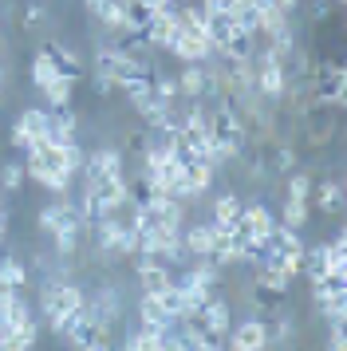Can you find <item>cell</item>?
<instances>
[{"instance_id":"1","label":"cell","mask_w":347,"mask_h":351,"mask_svg":"<svg viewBox=\"0 0 347 351\" xmlns=\"http://www.w3.org/2000/svg\"><path fill=\"white\" fill-rule=\"evenodd\" d=\"M83 304H87V292L79 285H71V280H51L40 292V316L47 319V328L56 335H63L67 324H71V316H75Z\"/></svg>"},{"instance_id":"2","label":"cell","mask_w":347,"mask_h":351,"mask_svg":"<svg viewBox=\"0 0 347 351\" xmlns=\"http://www.w3.org/2000/svg\"><path fill=\"white\" fill-rule=\"evenodd\" d=\"M24 174H28L36 186L51 190L56 197H63V193L71 190V178H75V174H67L63 166H56L44 150H24Z\"/></svg>"},{"instance_id":"3","label":"cell","mask_w":347,"mask_h":351,"mask_svg":"<svg viewBox=\"0 0 347 351\" xmlns=\"http://www.w3.org/2000/svg\"><path fill=\"white\" fill-rule=\"evenodd\" d=\"M83 182H99V178H115V174H126L123 166V150H115V146H95L87 150V158H83Z\"/></svg>"},{"instance_id":"4","label":"cell","mask_w":347,"mask_h":351,"mask_svg":"<svg viewBox=\"0 0 347 351\" xmlns=\"http://www.w3.org/2000/svg\"><path fill=\"white\" fill-rule=\"evenodd\" d=\"M225 343H229L233 351H261V348H268V319L249 316V319H241V324H233V328L225 332Z\"/></svg>"},{"instance_id":"5","label":"cell","mask_w":347,"mask_h":351,"mask_svg":"<svg viewBox=\"0 0 347 351\" xmlns=\"http://www.w3.org/2000/svg\"><path fill=\"white\" fill-rule=\"evenodd\" d=\"M170 51L182 60V64H205V60H217V56H213V44H209V36H205V28L178 32V40H174Z\"/></svg>"},{"instance_id":"6","label":"cell","mask_w":347,"mask_h":351,"mask_svg":"<svg viewBox=\"0 0 347 351\" xmlns=\"http://www.w3.org/2000/svg\"><path fill=\"white\" fill-rule=\"evenodd\" d=\"M142 32H146V40H150V48L170 51L174 40H178V32H182V28H178V16H174V4H170V8H158L154 20H150Z\"/></svg>"},{"instance_id":"7","label":"cell","mask_w":347,"mask_h":351,"mask_svg":"<svg viewBox=\"0 0 347 351\" xmlns=\"http://www.w3.org/2000/svg\"><path fill=\"white\" fill-rule=\"evenodd\" d=\"M47 114L51 111H36V107H28V111L20 114L12 123V146H20V150H28L36 138H44V127H47Z\"/></svg>"},{"instance_id":"8","label":"cell","mask_w":347,"mask_h":351,"mask_svg":"<svg viewBox=\"0 0 347 351\" xmlns=\"http://www.w3.org/2000/svg\"><path fill=\"white\" fill-rule=\"evenodd\" d=\"M134 276H139L142 292H158V288L174 285V265L158 261V256H139V269H134Z\"/></svg>"},{"instance_id":"9","label":"cell","mask_w":347,"mask_h":351,"mask_svg":"<svg viewBox=\"0 0 347 351\" xmlns=\"http://www.w3.org/2000/svg\"><path fill=\"white\" fill-rule=\"evenodd\" d=\"M202 324L209 328V335H217L221 343H225V332L233 328V308H229V300H221V296H209V300L202 304Z\"/></svg>"},{"instance_id":"10","label":"cell","mask_w":347,"mask_h":351,"mask_svg":"<svg viewBox=\"0 0 347 351\" xmlns=\"http://www.w3.org/2000/svg\"><path fill=\"white\" fill-rule=\"evenodd\" d=\"M75 134H79V114L71 111V107H63V111H51V114H47V127H44V138H47V143L63 146V143H71Z\"/></svg>"},{"instance_id":"11","label":"cell","mask_w":347,"mask_h":351,"mask_svg":"<svg viewBox=\"0 0 347 351\" xmlns=\"http://www.w3.org/2000/svg\"><path fill=\"white\" fill-rule=\"evenodd\" d=\"M320 213H344V182L331 178V182H320L312 186V197H308Z\"/></svg>"},{"instance_id":"12","label":"cell","mask_w":347,"mask_h":351,"mask_svg":"<svg viewBox=\"0 0 347 351\" xmlns=\"http://www.w3.org/2000/svg\"><path fill=\"white\" fill-rule=\"evenodd\" d=\"M47 56L56 60L60 75H67V80H83V60H79L75 48H67V44H60V40H51V44H47Z\"/></svg>"},{"instance_id":"13","label":"cell","mask_w":347,"mask_h":351,"mask_svg":"<svg viewBox=\"0 0 347 351\" xmlns=\"http://www.w3.org/2000/svg\"><path fill=\"white\" fill-rule=\"evenodd\" d=\"M252 51H256V36L245 28H233L221 44V60H252Z\"/></svg>"},{"instance_id":"14","label":"cell","mask_w":347,"mask_h":351,"mask_svg":"<svg viewBox=\"0 0 347 351\" xmlns=\"http://www.w3.org/2000/svg\"><path fill=\"white\" fill-rule=\"evenodd\" d=\"M87 308H91L99 319H110V324H115V319L123 316V296H119L115 288H99L95 296H87Z\"/></svg>"},{"instance_id":"15","label":"cell","mask_w":347,"mask_h":351,"mask_svg":"<svg viewBox=\"0 0 347 351\" xmlns=\"http://www.w3.org/2000/svg\"><path fill=\"white\" fill-rule=\"evenodd\" d=\"M178 95L182 99H205V64H182Z\"/></svg>"},{"instance_id":"16","label":"cell","mask_w":347,"mask_h":351,"mask_svg":"<svg viewBox=\"0 0 347 351\" xmlns=\"http://www.w3.org/2000/svg\"><path fill=\"white\" fill-rule=\"evenodd\" d=\"M99 28H107V32H115V36H123V32H130V20H126V0H107L103 8H99Z\"/></svg>"},{"instance_id":"17","label":"cell","mask_w":347,"mask_h":351,"mask_svg":"<svg viewBox=\"0 0 347 351\" xmlns=\"http://www.w3.org/2000/svg\"><path fill=\"white\" fill-rule=\"evenodd\" d=\"M139 324H146V328H170L174 319L162 312V304H158V296L154 292H142V300H139Z\"/></svg>"},{"instance_id":"18","label":"cell","mask_w":347,"mask_h":351,"mask_svg":"<svg viewBox=\"0 0 347 351\" xmlns=\"http://www.w3.org/2000/svg\"><path fill=\"white\" fill-rule=\"evenodd\" d=\"M40 91L47 95V107H51V111H63V107H71V91H75V80H67V75H56V80L44 83Z\"/></svg>"},{"instance_id":"19","label":"cell","mask_w":347,"mask_h":351,"mask_svg":"<svg viewBox=\"0 0 347 351\" xmlns=\"http://www.w3.org/2000/svg\"><path fill=\"white\" fill-rule=\"evenodd\" d=\"M213 174H217V170H213L209 162H202V158L186 162V182H189V193H193V197H202V193L209 190V186H213Z\"/></svg>"},{"instance_id":"20","label":"cell","mask_w":347,"mask_h":351,"mask_svg":"<svg viewBox=\"0 0 347 351\" xmlns=\"http://www.w3.org/2000/svg\"><path fill=\"white\" fill-rule=\"evenodd\" d=\"M154 296H158V304H162V312H166L170 319L189 316V304H186V296H182V288H178V280H174V285H166V288H158Z\"/></svg>"},{"instance_id":"21","label":"cell","mask_w":347,"mask_h":351,"mask_svg":"<svg viewBox=\"0 0 347 351\" xmlns=\"http://www.w3.org/2000/svg\"><path fill=\"white\" fill-rule=\"evenodd\" d=\"M126 348L130 351H162V328L139 324L134 332H126Z\"/></svg>"},{"instance_id":"22","label":"cell","mask_w":347,"mask_h":351,"mask_svg":"<svg viewBox=\"0 0 347 351\" xmlns=\"http://www.w3.org/2000/svg\"><path fill=\"white\" fill-rule=\"evenodd\" d=\"M241 206H245V202H241L237 193H217V197H213V217H209V221L233 225L237 217H241Z\"/></svg>"},{"instance_id":"23","label":"cell","mask_w":347,"mask_h":351,"mask_svg":"<svg viewBox=\"0 0 347 351\" xmlns=\"http://www.w3.org/2000/svg\"><path fill=\"white\" fill-rule=\"evenodd\" d=\"M312 217V202H300V197H284V209H280V225L288 229H304Z\"/></svg>"},{"instance_id":"24","label":"cell","mask_w":347,"mask_h":351,"mask_svg":"<svg viewBox=\"0 0 347 351\" xmlns=\"http://www.w3.org/2000/svg\"><path fill=\"white\" fill-rule=\"evenodd\" d=\"M28 75H32V83H36V87H44V83H51L56 75H60V67H56V60L47 56V48L32 56V64H28Z\"/></svg>"},{"instance_id":"25","label":"cell","mask_w":347,"mask_h":351,"mask_svg":"<svg viewBox=\"0 0 347 351\" xmlns=\"http://www.w3.org/2000/svg\"><path fill=\"white\" fill-rule=\"evenodd\" d=\"M320 304V316L328 319V324H347V288L344 292H328Z\"/></svg>"},{"instance_id":"26","label":"cell","mask_w":347,"mask_h":351,"mask_svg":"<svg viewBox=\"0 0 347 351\" xmlns=\"http://www.w3.org/2000/svg\"><path fill=\"white\" fill-rule=\"evenodd\" d=\"M36 339H40V319H36V324H28V328H16V332H8L4 339H0V348H4V351H28V348H36Z\"/></svg>"},{"instance_id":"27","label":"cell","mask_w":347,"mask_h":351,"mask_svg":"<svg viewBox=\"0 0 347 351\" xmlns=\"http://www.w3.org/2000/svg\"><path fill=\"white\" fill-rule=\"evenodd\" d=\"M292 335H296V324H292V316L276 312V319L268 324V348H284V343H288Z\"/></svg>"},{"instance_id":"28","label":"cell","mask_w":347,"mask_h":351,"mask_svg":"<svg viewBox=\"0 0 347 351\" xmlns=\"http://www.w3.org/2000/svg\"><path fill=\"white\" fill-rule=\"evenodd\" d=\"M300 166V150L292 143H276V150H272V170L276 174H292Z\"/></svg>"},{"instance_id":"29","label":"cell","mask_w":347,"mask_h":351,"mask_svg":"<svg viewBox=\"0 0 347 351\" xmlns=\"http://www.w3.org/2000/svg\"><path fill=\"white\" fill-rule=\"evenodd\" d=\"M178 288H182V296H186V304H189V312H202V304L213 296V288H205V285H198V280H178Z\"/></svg>"},{"instance_id":"30","label":"cell","mask_w":347,"mask_h":351,"mask_svg":"<svg viewBox=\"0 0 347 351\" xmlns=\"http://www.w3.org/2000/svg\"><path fill=\"white\" fill-rule=\"evenodd\" d=\"M67 202H71V197L63 193L60 202H51V206H44V209H40V213H36V229H44V233H51V229L60 225V217H63V209H67Z\"/></svg>"},{"instance_id":"31","label":"cell","mask_w":347,"mask_h":351,"mask_svg":"<svg viewBox=\"0 0 347 351\" xmlns=\"http://www.w3.org/2000/svg\"><path fill=\"white\" fill-rule=\"evenodd\" d=\"M312 174H304V170H292L288 174V190H284V197H300V202H308L312 197Z\"/></svg>"},{"instance_id":"32","label":"cell","mask_w":347,"mask_h":351,"mask_svg":"<svg viewBox=\"0 0 347 351\" xmlns=\"http://www.w3.org/2000/svg\"><path fill=\"white\" fill-rule=\"evenodd\" d=\"M0 276L16 288L28 285V269H24V261H16V256H0Z\"/></svg>"},{"instance_id":"33","label":"cell","mask_w":347,"mask_h":351,"mask_svg":"<svg viewBox=\"0 0 347 351\" xmlns=\"http://www.w3.org/2000/svg\"><path fill=\"white\" fill-rule=\"evenodd\" d=\"M24 162H4L0 166V190H8V193H16L20 186H24Z\"/></svg>"},{"instance_id":"34","label":"cell","mask_w":347,"mask_h":351,"mask_svg":"<svg viewBox=\"0 0 347 351\" xmlns=\"http://www.w3.org/2000/svg\"><path fill=\"white\" fill-rule=\"evenodd\" d=\"M154 99L162 107H178V80H166V75H154Z\"/></svg>"},{"instance_id":"35","label":"cell","mask_w":347,"mask_h":351,"mask_svg":"<svg viewBox=\"0 0 347 351\" xmlns=\"http://www.w3.org/2000/svg\"><path fill=\"white\" fill-rule=\"evenodd\" d=\"M331 332H328V348L331 351H344L347 348V332H344V324H328Z\"/></svg>"},{"instance_id":"36","label":"cell","mask_w":347,"mask_h":351,"mask_svg":"<svg viewBox=\"0 0 347 351\" xmlns=\"http://www.w3.org/2000/svg\"><path fill=\"white\" fill-rule=\"evenodd\" d=\"M24 24H28V28H36V24H47V8H40V4H28Z\"/></svg>"},{"instance_id":"37","label":"cell","mask_w":347,"mask_h":351,"mask_svg":"<svg viewBox=\"0 0 347 351\" xmlns=\"http://www.w3.org/2000/svg\"><path fill=\"white\" fill-rule=\"evenodd\" d=\"M331 12V0H308V16L312 20H324Z\"/></svg>"},{"instance_id":"38","label":"cell","mask_w":347,"mask_h":351,"mask_svg":"<svg viewBox=\"0 0 347 351\" xmlns=\"http://www.w3.org/2000/svg\"><path fill=\"white\" fill-rule=\"evenodd\" d=\"M91 87L99 91V95H110V91H119V87H115V80H107V75H99V71L91 75Z\"/></svg>"},{"instance_id":"39","label":"cell","mask_w":347,"mask_h":351,"mask_svg":"<svg viewBox=\"0 0 347 351\" xmlns=\"http://www.w3.org/2000/svg\"><path fill=\"white\" fill-rule=\"evenodd\" d=\"M8 241V209H0V245Z\"/></svg>"},{"instance_id":"40","label":"cell","mask_w":347,"mask_h":351,"mask_svg":"<svg viewBox=\"0 0 347 351\" xmlns=\"http://www.w3.org/2000/svg\"><path fill=\"white\" fill-rule=\"evenodd\" d=\"M83 4H87V12H91V16H99V8H103L107 0H83Z\"/></svg>"},{"instance_id":"41","label":"cell","mask_w":347,"mask_h":351,"mask_svg":"<svg viewBox=\"0 0 347 351\" xmlns=\"http://www.w3.org/2000/svg\"><path fill=\"white\" fill-rule=\"evenodd\" d=\"M276 4H280L284 12H296V8H300V0H276Z\"/></svg>"},{"instance_id":"42","label":"cell","mask_w":347,"mask_h":351,"mask_svg":"<svg viewBox=\"0 0 347 351\" xmlns=\"http://www.w3.org/2000/svg\"><path fill=\"white\" fill-rule=\"evenodd\" d=\"M154 8H170V4H178V0H150Z\"/></svg>"},{"instance_id":"43","label":"cell","mask_w":347,"mask_h":351,"mask_svg":"<svg viewBox=\"0 0 347 351\" xmlns=\"http://www.w3.org/2000/svg\"><path fill=\"white\" fill-rule=\"evenodd\" d=\"M0 103H4V64H0Z\"/></svg>"},{"instance_id":"44","label":"cell","mask_w":347,"mask_h":351,"mask_svg":"<svg viewBox=\"0 0 347 351\" xmlns=\"http://www.w3.org/2000/svg\"><path fill=\"white\" fill-rule=\"evenodd\" d=\"M0 209H4V206H0Z\"/></svg>"}]
</instances>
